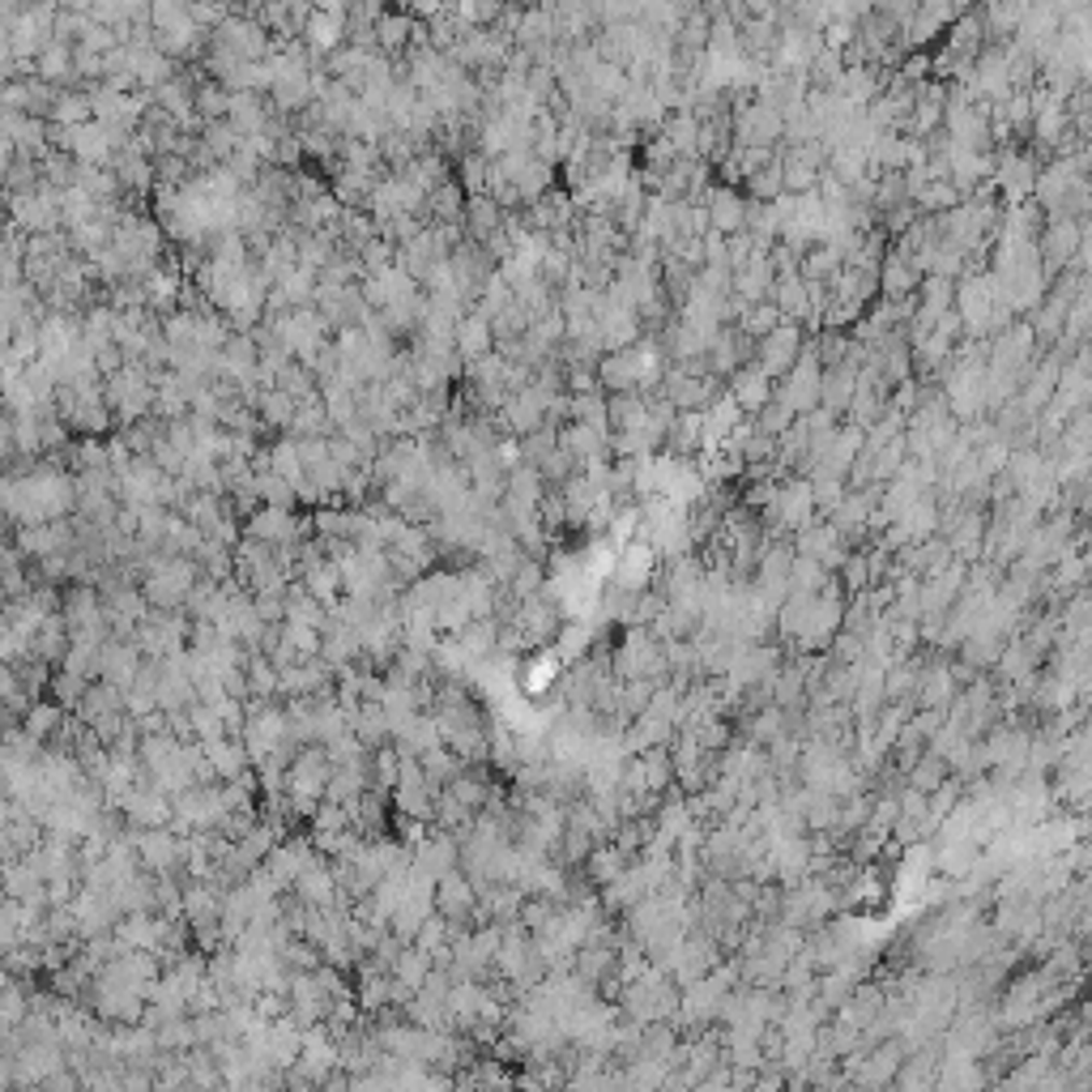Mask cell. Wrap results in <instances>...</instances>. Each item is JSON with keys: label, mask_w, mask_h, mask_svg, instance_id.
<instances>
[{"label": "cell", "mask_w": 1092, "mask_h": 1092, "mask_svg": "<svg viewBox=\"0 0 1092 1092\" xmlns=\"http://www.w3.org/2000/svg\"><path fill=\"white\" fill-rule=\"evenodd\" d=\"M828 577H833V572H828L820 559H811V555H794V568H790V594H820Z\"/></svg>", "instance_id": "cell-28"}, {"label": "cell", "mask_w": 1092, "mask_h": 1092, "mask_svg": "<svg viewBox=\"0 0 1092 1092\" xmlns=\"http://www.w3.org/2000/svg\"><path fill=\"white\" fill-rule=\"evenodd\" d=\"M803 351H807V325L781 321L772 334H764L755 342V364L764 367L772 380H781V375H790V367L803 359Z\"/></svg>", "instance_id": "cell-1"}, {"label": "cell", "mask_w": 1092, "mask_h": 1092, "mask_svg": "<svg viewBox=\"0 0 1092 1092\" xmlns=\"http://www.w3.org/2000/svg\"><path fill=\"white\" fill-rule=\"evenodd\" d=\"M303 534H308V525L290 508H278V504H256V512H247V521H243V538H256L269 547H295Z\"/></svg>", "instance_id": "cell-5"}, {"label": "cell", "mask_w": 1092, "mask_h": 1092, "mask_svg": "<svg viewBox=\"0 0 1092 1092\" xmlns=\"http://www.w3.org/2000/svg\"><path fill=\"white\" fill-rule=\"evenodd\" d=\"M742 193H747L751 201H777V197H785V171H781V158H777V162H768L764 171L747 175V180H742Z\"/></svg>", "instance_id": "cell-26"}, {"label": "cell", "mask_w": 1092, "mask_h": 1092, "mask_svg": "<svg viewBox=\"0 0 1092 1092\" xmlns=\"http://www.w3.org/2000/svg\"><path fill=\"white\" fill-rule=\"evenodd\" d=\"M295 896L303 900V905H316V909H334V905H346L342 900V883H338V875H334V866L329 862H312L299 879H295Z\"/></svg>", "instance_id": "cell-13"}, {"label": "cell", "mask_w": 1092, "mask_h": 1092, "mask_svg": "<svg viewBox=\"0 0 1092 1092\" xmlns=\"http://www.w3.org/2000/svg\"><path fill=\"white\" fill-rule=\"evenodd\" d=\"M820 393H824V364H820L816 346L807 342L803 359L790 367V375L777 380V397H785L798 414H811V410H820Z\"/></svg>", "instance_id": "cell-3"}, {"label": "cell", "mask_w": 1092, "mask_h": 1092, "mask_svg": "<svg viewBox=\"0 0 1092 1092\" xmlns=\"http://www.w3.org/2000/svg\"><path fill=\"white\" fill-rule=\"evenodd\" d=\"M419 760H423V772H427V781H431L436 790H440V785H449V781H453V777H457V772L470 764V760H462V755H457L449 742H440V747L423 751Z\"/></svg>", "instance_id": "cell-22"}, {"label": "cell", "mask_w": 1092, "mask_h": 1092, "mask_svg": "<svg viewBox=\"0 0 1092 1092\" xmlns=\"http://www.w3.org/2000/svg\"><path fill=\"white\" fill-rule=\"evenodd\" d=\"M308 34H312V47L316 52H334L338 43H342V13H312V22H308Z\"/></svg>", "instance_id": "cell-31"}, {"label": "cell", "mask_w": 1092, "mask_h": 1092, "mask_svg": "<svg viewBox=\"0 0 1092 1092\" xmlns=\"http://www.w3.org/2000/svg\"><path fill=\"white\" fill-rule=\"evenodd\" d=\"M495 329H491V321H486L483 312L479 316H462V325H457V355L462 359H470V364H479L486 359L495 346Z\"/></svg>", "instance_id": "cell-18"}, {"label": "cell", "mask_w": 1092, "mask_h": 1092, "mask_svg": "<svg viewBox=\"0 0 1092 1092\" xmlns=\"http://www.w3.org/2000/svg\"><path fill=\"white\" fill-rule=\"evenodd\" d=\"M794 423H798V410H794L785 397H772V401H768V406L755 414V427H760L764 436H772V440H781V436H785Z\"/></svg>", "instance_id": "cell-29"}, {"label": "cell", "mask_w": 1092, "mask_h": 1092, "mask_svg": "<svg viewBox=\"0 0 1092 1092\" xmlns=\"http://www.w3.org/2000/svg\"><path fill=\"white\" fill-rule=\"evenodd\" d=\"M781 321H785V312H781L772 299H760V303H742V312H738V321H734V325H738L751 342H760V338H764V334H772Z\"/></svg>", "instance_id": "cell-20"}, {"label": "cell", "mask_w": 1092, "mask_h": 1092, "mask_svg": "<svg viewBox=\"0 0 1092 1092\" xmlns=\"http://www.w3.org/2000/svg\"><path fill=\"white\" fill-rule=\"evenodd\" d=\"M1037 171H1041L1037 158L1024 154V150H1016V145H1007V150L994 154V188L1007 197V205H1020V201L1033 197Z\"/></svg>", "instance_id": "cell-4"}, {"label": "cell", "mask_w": 1092, "mask_h": 1092, "mask_svg": "<svg viewBox=\"0 0 1092 1092\" xmlns=\"http://www.w3.org/2000/svg\"><path fill=\"white\" fill-rule=\"evenodd\" d=\"M952 772H956V768H952L939 751H931V747H926V751H922V760L909 768V777H905V781H909V785H918V790H926V794H935V790H939Z\"/></svg>", "instance_id": "cell-23"}, {"label": "cell", "mask_w": 1092, "mask_h": 1092, "mask_svg": "<svg viewBox=\"0 0 1092 1092\" xmlns=\"http://www.w3.org/2000/svg\"><path fill=\"white\" fill-rule=\"evenodd\" d=\"M657 551H653V542H627V547H619V559H614V572H610V585H619V590H627V594H644L649 585H653V577H657Z\"/></svg>", "instance_id": "cell-6"}, {"label": "cell", "mask_w": 1092, "mask_h": 1092, "mask_svg": "<svg viewBox=\"0 0 1092 1092\" xmlns=\"http://www.w3.org/2000/svg\"><path fill=\"white\" fill-rule=\"evenodd\" d=\"M922 269L900 252V247H892L888 256H883V265H879V290H883V299H913L918 295V286H922Z\"/></svg>", "instance_id": "cell-14"}, {"label": "cell", "mask_w": 1092, "mask_h": 1092, "mask_svg": "<svg viewBox=\"0 0 1092 1092\" xmlns=\"http://www.w3.org/2000/svg\"><path fill=\"white\" fill-rule=\"evenodd\" d=\"M499 210H504V205H499L495 197H486V193L466 201V227H470L474 240H491V236L499 231Z\"/></svg>", "instance_id": "cell-24"}, {"label": "cell", "mask_w": 1092, "mask_h": 1092, "mask_svg": "<svg viewBox=\"0 0 1092 1092\" xmlns=\"http://www.w3.org/2000/svg\"><path fill=\"white\" fill-rule=\"evenodd\" d=\"M1080 247H1084V223L1067 218V214H1054L1037 240V252H1041V265L1050 278H1059L1063 269H1072L1080 260Z\"/></svg>", "instance_id": "cell-2"}, {"label": "cell", "mask_w": 1092, "mask_h": 1092, "mask_svg": "<svg viewBox=\"0 0 1092 1092\" xmlns=\"http://www.w3.org/2000/svg\"><path fill=\"white\" fill-rule=\"evenodd\" d=\"M598 388L602 393H644V351L619 346L598 359Z\"/></svg>", "instance_id": "cell-7"}, {"label": "cell", "mask_w": 1092, "mask_h": 1092, "mask_svg": "<svg viewBox=\"0 0 1092 1092\" xmlns=\"http://www.w3.org/2000/svg\"><path fill=\"white\" fill-rule=\"evenodd\" d=\"M449 790H453V794H457V798H462L470 811H483L486 798H491V781H486L479 768H470V764H466V768H462V772L449 781Z\"/></svg>", "instance_id": "cell-27"}, {"label": "cell", "mask_w": 1092, "mask_h": 1092, "mask_svg": "<svg viewBox=\"0 0 1092 1092\" xmlns=\"http://www.w3.org/2000/svg\"><path fill=\"white\" fill-rule=\"evenodd\" d=\"M39 65H43L39 73H43L47 82H60V77L69 73V65H73V60H69V52H65V47H52V52H43V56H39Z\"/></svg>", "instance_id": "cell-32"}, {"label": "cell", "mask_w": 1092, "mask_h": 1092, "mask_svg": "<svg viewBox=\"0 0 1092 1092\" xmlns=\"http://www.w3.org/2000/svg\"><path fill=\"white\" fill-rule=\"evenodd\" d=\"M205 755H210V764L218 768V781H240L243 772L252 768V751H247V742H243V738H231V734H223V738L205 742Z\"/></svg>", "instance_id": "cell-16"}, {"label": "cell", "mask_w": 1092, "mask_h": 1092, "mask_svg": "<svg viewBox=\"0 0 1092 1092\" xmlns=\"http://www.w3.org/2000/svg\"><path fill=\"white\" fill-rule=\"evenodd\" d=\"M559 670H564V657H559V649H555V644H551V649H542V653H534V657H529V666L521 670V692L538 700L542 692H551V687H555Z\"/></svg>", "instance_id": "cell-17"}, {"label": "cell", "mask_w": 1092, "mask_h": 1092, "mask_svg": "<svg viewBox=\"0 0 1092 1092\" xmlns=\"http://www.w3.org/2000/svg\"><path fill=\"white\" fill-rule=\"evenodd\" d=\"M705 205H709V218H713V231L722 236H738L747 231V218H751V197L738 193V184H713L705 193Z\"/></svg>", "instance_id": "cell-9"}, {"label": "cell", "mask_w": 1092, "mask_h": 1092, "mask_svg": "<svg viewBox=\"0 0 1092 1092\" xmlns=\"http://www.w3.org/2000/svg\"><path fill=\"white\" fill-rule=\"evenodd\" d=\"M414 866L423 870V875H431V879H444L449 870H457L462 866V837L457 833H444V828H436V833H427L419 846H414Z\"/></svg>", "instance_id": "cell-10"}, {"label": "cell", "mask_w": 1092, "mask_h": 1092, "mask_svg": "<svg viewBox=\"0 0 1092 1092\" xmlns=\"http://www.w3.org/2000/svg\"><path fill=\"white\" fill-rule=\"evenodd\" d=\"M243 670H247L252 696H260V700H273V696H282V670H278V662H273L269 653L252 649V653L243 657Z\"/></svg>", "instance_id": "cell-19"}, {"label": "cell", "mask_w": 1092, "mask_h": 1092, "mask_svg": "<svg viewBox=\"0 0 1092 1092\" xmlns=\"http://www.w3.org/2000/svg\"><path fill=\"white\" fill-rule=\"evenodd\" d=\"M837 577H841V585H846V594H850V598L875 585V577H870V559H866V551H862V547L846 555V564L837 568Z\"/></svg>", "instance_id": "cell-30"}, {"label": "cell", "mask_w": 1092, "mask_h": 1092, "mask_svg": "<svg viewBox=\"0 0 1092 1092\" xmlns=\"http://www.w3.org/2000/svg\"><path fill=\"white\" fill-rule=\"evenodd\" d=\"M316 841H308V837H282L273 853L265 857V866L273 870V879L282 883V888H295V879L316 862Z\"/></svg>", "instance_id": "cell-12"}, {"label": "cell", "mask_w": 1092, "mask_h": 1092, "mask_svg": "<svg viewBox=\"0 0 1092 1092\" xmlns=\"http://www.w3.org/2000/svg\"><path fill=\"white\" fill-rule=\"evenodd\" d=\"M627 866H632V857L619 850L614 841H610V846H607V841H598V846H594V853L585 857V875H590L594 883H602V888H607L610 879H619Z\"/></svg>", "instance_id": "cell-21"}, {"label": "cell", "mask_w": 1092, "mask_h": 1092, "mask_svg": "<svg viewBox=\"0 0 1092 1092\" xmlns=\"http://www.w3.org/2000/svg\"><path fill=\"white\" fill-rule=\"evenodd\" d=\"M397 781H401V751L388 747V742H380V747L371 751V790L393 794Z\"/></svg>", "instance_id": "cell-25"}, {"label": "cell", "mask_w": 1092, "mask_h": 1092, "mask_svg": "<svg viewBox=\"0 0 1092 1092\" xmlns=\"http://www.w3.org/2000/svg\"><path fill=\"white\" fill-rule=\"evenodd\" d=\"M726 380H729L726 393L747 410V414H760V410L777 397V380H772L760 364H742L734 375H726Z\"/></svg>", "instance_id": "cell-11"}, {"label": "cell", "mask_w": 1092, "mask_h": 1092, "mask_svg": "<svg viewBox=\"0 0 1092 1092\" xmlns=\"http://www.w3.org/2000/svg\"><path fill=\"white\" fill-rule=\"evenodd\" d=\"M141 112H145V103L132 99V95H124L120 86H108L103 95H95V120H103L108 128H116V132H128L132 124L141 120Z\"/></svg>", "instance_id": "cell-15"}, {"label": "cell", "mask_w": 1092, "mask_h": 1092, "mask_svg": "<svg viewBox=\"0 0 1092 1092\" xmlns=\"http://www.w3.org/2000/svg\"><path fill=\"white\" fill-rule=\"evenodd\" d=\"M436 909L449 918V922H457V926H470L474 922V913H479V883L457 866V870H449L444 879H436Z\"/></svg>", "instance_id": "cell-8"}]
</instances>
